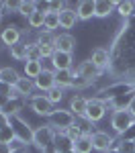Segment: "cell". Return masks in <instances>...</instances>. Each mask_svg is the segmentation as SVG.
<instances>
[{"label":"cell","instance_id":"1","mask_svg":"<svg viewBox=\"0 0 135 153\" xmlns=\"http://www.w3.org/2000/svg\"><path fill=\"white\" fill-rule=\"evenodd\" d=\"M133 125H135V118L127 112V108H117L110 114V127L117 135H125Z\"/></svg>","mask_w":135,"mask_h":153},{"label":"cell","instance_id":"2","mask_svg":"<svg viewBox=\"0 0 135 153\" xmlns=\"http://www.w3.org/2000/svg\"><path fill=\"white\" fill-rule=\"evenodd\" d=\"M74 123H76V117L70 110H63V108H55V112L49 117V127L55 131H61V133H66Z\"/></svg>","mask_w":135,"mask_h":153},{"label":"cell","instance_id":"3","mask_svg":"<svg viewBox=\"0 0 135 153\" xmlns=\"http://www.w3.org/2000/svg\"><path fill=\"white\" fill-rule=\"evenodd\" d=\"M55 129H51L49 125H43V127H39L35 129V135H33V143H35L37 147L41 149V151H45L47 147H53V143H55Z\"/></svg>","mask_w":135,"mask_h":153},{"label":"cell","instance_id":"4","mask_svg":"<svg viewBox=\"0 0 135 153\" xmlns=\"http://www.w3.org/2000/svg\"><path fill=\"white\" fill-rule=\"evenodd\" d=\"M29 106H31V110H33L35 114H39V117H45V118H49L53 112H55V106H53V104L47 100V96H45V94L31 96Z\"/></svg>","mask_w":135,"mask_h":153},{"label":"cell","instance_id":"5","mask_svg":"<svg viewBox=\"0 0 135 153\" xmlns=\"http://www.w3.org/2000/svg\"><path fill=\"white\" fill-rule=\"evenodd\" d=\"M10 127H12V131H14V137H16L21 143H25V145L33 143V135H35V131L31 129L25 120H21L16 114L10 117Z\"/></svg>","mask_w":135,"mask_h":153},{"label":"cell","instance_id":"6","mask_svg":"<svg viewBox=\"0 0 135 153\" xmlns=\"http://www.w3.org/2000/svg\"><path fill=\"white\" fill-rule=\"evenodd\" d=\"M104 114H107V104H104L102 100H96V98H88V106H86L84 120H88V123L92 125V123L102 120Z\"/></svg>","mask_w":135,"mask_h":153},{"label":"cell","instance_id":"7","mask_svg":"<svg viewBox=\"0 0 135 153\" xmlns=\"http://www.w3.org/2000/svg\"><path fill=\"white\" fill-rule=\"evenodd\" d=\"M90 139H92L94 151L109 153L110 149H115V137H110L109 133H104V131H94V133L90 135Z\"/></svg>","mask_w":135,"mask_h":153},{"label":"cell","instance_id":"8","mask_svg":"<svg viewBox=\"0 0 135 153\" xmlns=\"http://www.w3.org/2000/svg\"><path fill=\"white\" fill-rule=\"evenodd\" d=\"M76 74L80 78L88 80V82H92V80H96L98 76H100V68H96L92 63V59H86V61H80V65L76 68Z\"/></svg>","mask_w":135,"mask_h":153},{"label":"cell","instance_id":"9","mask_svg":"<svg viewBox=\"0 0 135 153\" xmlns=\"http://www.w3.org/2000/svg\"><path fill=\"white\" fill-rule=\"evenodd\" d=\"M37 43H39V47H41V53H43V57L51 59L53 57V53H55V37L53 33H41L39 39H37Z\"/></svg>","mask_w":135,"mask_h":153},{"label":"cell","instance_id":"10","mask_svg":"<svg viewBox=\"0 0 135 153\" xmlns=\"http://www.w3.org/2000/svg\"><path fill=\"white\" fill-rule=\"evenodd\" d=\"M35 82V88L37 90H41V92H45L47 94L51 88H55V71L53 70H43L41 71V76L33 80Z\"/></svg>","mask_w":135,"mask_h":153},{"label":"cell","instance_id":"11","mask_svg":"<svg viewBox=\"0 0 135 153\" xmlns=\"http://www.w3.org/2000/svg\"><path fill=\"white\" fill-rule=\"evenodd\" d=\"M53 71H61V70H72V53H63V51H55L53 57L49 59Z\"/></svg>","mask_w":135,"mask_h":153},{"label":"cell","instance_id":"12","mask_svg":"<svg viewBox=\"0 0 135 153\" xmlns=\"http://www.w3.org/2000/svg\"><path fill=\"white\" fill-rule=\"evenodd\" d=\"M86 106H88V98L82 94H74L72 98H70V112H72L74 117H80V118H84L86 114Z\"/></svg>","mask_w":135,"mask_h":153},{"label":"cell","instance_id":"13","mask_svg":"<svg viewBox=\"0 0 135 153\" xmlns=\"http://www.w3.org/2000/svg\"><path fill=\"white\" fill-rule=\"evenodd\" d=\"M21 29L16 27V25H8L4 31H2V35H0V39H2V43L4 45H8V47H12V45H16V43H21Z\"/></svg>","mask_w":135,"mask_h":153},{"label":"cell","instance_id":"14","mask_svg":"<svg viewBox=\"0 0 135 153\" xmlns=\"http://www.w3.org/2000/svg\"><path fill=\"white\" fill-rule=\"evenodd\" d=\"M76 49V39L70 33H61L55 37V51H63V53H74Z\"/></svg>","mask_w":135,"mask_h":153},{"label":"cell","instance_id":"15","mask_svg":"<svg viewBox=\"0 0 135 153\" xmlns=\"http://www.w3.org/2000/svg\"><path fill=\"white\" fill-rule=\"evenodd\" d=\"M78 12V21H90L94 16V0H82L76 6Z\"/></svg>","mask_w":135,"mask_h":153},{"label":"cell","instance_id":"16","mask_svg":"<svg viewBox=\"0 0 135 153\" xmlns=\"http://www.w3.org/2000/svg\"><path fill=\"white\" fill-rule=\"evenodd\" d=\"M115 8H117V2H110V0H94V16H98V19L109 16Z\"/></svg>","mask_w":135,"mask_h":153},{"label":"cell","instance_id":"17","mask_svg":"<svg viewBox=\"0 0 135 153\" xmlns=\"http://www.w3.org/2000/svg\"><path fill=\"white\" fill-rule=\"evenodd\" d=\"M33 90H35V82L33 80H29L27 76L19 80V84L14 86V92L19 94V98H31L33 94Z\"/></svg>","mask_w":135,"mask_h":153},{"label":"cell","instance_id":"18","mask_svg":"<svg viewBox=\"0 0 135 153\" xmlns=\"http://www.w3.org/2000/svg\"><path fill=\"white\" fill-rule=\"evenodd\" d=\"M78 23V12L74 10V8H63L60 12V27L61 29H72L74 25Z\"/></svg>","mask_w":135,"mask_h":153},{"label":"cell","instance_id":"19","mask_svg":"<svg viewBox=\"0 0 135 153\" xmlns=\"http://www.w3.org/2000/svg\"><path fill=\"white\" fill-rule=\"evenodd\" d=\"M74 78H76V71L74 70L55 71V86H60V88H70V86H74Z\"/></svg>","mask_w":135,"mask_h":153},{"label":"cell","instance_id":"20","mask_svg":"<svg viewBox=\"0 0 135 153\" xmlns=\"http://www.w3.org/2000/svg\"><path fill=\"white\" fill-rule=\"evenodd\" d=\"M23 76L19 74V71L14 70V68H10V65H6V68H0V80L6 84H10L12 88L19 84V80H21Z\"/></svg>","mask_w":135,"mask_h":153},{"label":"cell","instance_id":"21","mask_svg":"<svg viewBox=\"0 0 135 153\" xmlns=\"http://www.w3.org/2000/svg\"><path fill=\"white\" fill-rule=\"evenodd\" d=\"M90 59H92V63L96 65V68H107L109 65V49L104 47H96L94 51H92V55H90Z\"/></svg>","mask_w":135,"mask_h":153},{"label":"cell","instance_id":"22","mask_svg":"<svg viewBox=\"0 0 135 153\" xmlns=\"http://www.w3.org/2000/svg\"><path fill=\"white\" fill-rule=\"evenodd\" d=\"M41 71H43V63L41 61H25V76L29 78V80H37L39 76H41Z\"/></svg>","mask_w":135,"mask_h":153},{"label":"cell","instance_id":"23","mask_svg":"<svg viewBox=\"0 0 135 153\" xmlns=\"http://www.w3.org/2000/svg\"><path fill=\"white\" fill-rule=\"evenodd\" d=\"M72 151H74V153H92V151H94L90 135H84L82 139H78V141L72 145Z\"/></svg>","mask_w":135,"mask_h":153},{"label":"cell","instance_id":"24","mask_svg":"<svg viewBox=\"0 0 135 153\" xmlns=\"http://www.w3.org/2000/svg\"><path fill=\"white\" fill-rule=\"evenodd\" d=\"M45 14H47V12H43L41 8H37V10L27 19L29 27H31V29H43V25H45Z\"/></svg>","mask_w":135,"mask_h":153},{"label":"cell","instance_id":"25","mask_svg":"<svg viewBox=\"0 0 135 153\" xmlns=\"http://www.w3.org/2000/svg\"><path fill=\"white\" fill-rule=\"evenodd\" d=\"M8 53H10V57L16 59V61H27V43L21 41V43L8 47Z\"/></svg>","mask_w":135,"mask_h":153},{"label":"cell","instance_id":"26","mask_svg":"<svg viewBox=\"0 0 135 153\" xmlns=\"http://www.w3.org/2000/svg\"><path fill=\"white\" fill-rule=\"evenodd\" d=\"M43 29H45L47 33H53L55 29H60V14H57V12H47V14H45V25H43Z\"/></svg>","mask_w":135,"mask_h":153},{"label":"cell","instance_id":"27","mask_svg":"<svg viewBox=\"0 0 135 153\" xmlns=\"http://www.w3.org/2000/svg\"><path fill=\"white\" fill-rule=\"evenodd\" d=\"M27 59L29 61H41L43 59V53H41V47L39 43H27Z\"/></svg>","mask_w":135,"mask_h":153},{"label":"cell","instance_id":"28","mask_svg":"<svg viewBox=\"0 0 135 153\" xmlns=\"http://www.w3.org/2000/svg\"><path fill=\"white\" fill-rule=\"evenodd\" d=\"M63 135H66V137L72 141V145H74V143L78 141V139H82V137H84V131H82V127H80L78 123H74V125H72V127H70L68 131H66Z\"/></svg>","mask_w":135,"mask_h":153},{"label":"cell","instance_id":"29","mask_svg":"<svg viewBox=\"0 0 135 153\" xmlns=\"http://www.w3.org/2000/svg\"><path fill=\"white\" fill-rule=\"evenodd\" d=\"M47 100L49 102H51V104L55 106V104H60L61 100H63V88H60V86H55V88H51V90H49L47 94Z\"/></svg>","mask_w":135,"mask_h":153},{"label":"cell","instance_id":"30","mask_svg":"<svg viewBox=\"0 0 135 153\" xmlns=\"http://www.w3.org/2000/svg\"><path fill=\"white\" fill-rule=\"evenodd\" d=\"M135 10L133 2H129V0H121V2H117V12L121 14V16H131Z\"/></svg>","mask_w":135,"mask_h":153},{"label":"cell","instance_id":"31","mask_svg":"<svg viewBox=\"0 0 135 153\" xmlns=\"http://www.w3.org/2000/svg\"><path fill=\"white\" fill-rule=\"evenodd\" d=\"M14 139H16V137H14V131H12L10 123H8L6 127H0V143H8V145H10Z\"/></svg>","mask_w":135,"mask_h":153},{"label":"cell","instance_id":"32","mask_svg":"<svg viewBox=\"0 0 135 153\" xmlns=\"http://www.w3.org/2000/svg\"><path fill=\"white\" fill-rule=\"evenodd\" d=\"M37 8H39V4H37V2H21V4H19V10H16V12H21L23 16H27V19H29V16H31V14L37 10Z\"/></svg>","mask_w":135,"mask_h":153},{"label":"cell","instance_id":"33","mask_svg":"<svg viewBox=\"0 0 135 153\" xmlns=\"http://www.w3.org/2000/svg\"><path fill=\"white\" fill-rule=\"evenodd\" d=\"M125 108H127V112H129V114H131V117L135 118V94H133V98L129 100V104L125 106Z\"/></svg>","mask_w":135,"mask_h":153},{"label":"cell","instance_id":"34","mask_svg":"<svg viewBox=\"0 0 135 153\" xmlns=\"http://www.w3.org/2000/svg\"><path fill=\"white\" fill-rule=\"evenodd\" d=\"M0 153H12L10 145L8 143H0Z\"/></svg>","mask_w":135,"mask_h":153},{"label":"cell","instance_id":"35","mask_svg":"<svg viewBox=\"0 0 135 153\" xmlns=\"http://www.w3.org/2000/svg\"><path fill=\"white\" fill-rule=\"evenodd\" d=\"M109 153H125V151H123L121 147H115V149H110V151H109Z\"/></svg>","mask_w":135,"mask_h":153},{"label":"cell","instance_id":"36","mask_svg":"<svg viewBox=\"0 0 135 153\" xmlns=\"http://www.w3.org/2000/svg\"><path fill=\"white\" fill-rule=\"evenodd\" d=\"M12 153H27V149H19V151H12Z\"/></svg>","mask_w":135,"mask_h":153},{"label":"cell","instance_id":"37","mask_svg":"<svg viewBox=\"0 0 135 153\" xmlns=\"http://www.w3.org/2000/svg\"><path fill=\"white\" fill-rule=\"evenodd\" d=\"M2 14H4V12H2V10H0V25H2Z\"/></svg>","mask_w":135,"mask_h":153},{"label":"cell","instance_id":"38","mask_svg":"<svg viewBox=\"0 0 135 153\" xmlns=\"http://www.w3.org/2000/svg\"><path fill=\"white\" fill-rule=\"evenodd\" d=\"M133 147H135V139H133Z\"/></svg>","mask_w":135,"mask_h":153},{"label":"cell","instance_id":"39","mask_svg":"<svg viewBox=\"0 0 135 153\" xmlns=\"http://www.w3.org/2000/svg\"><path fill=\"white\" fill-rule=\"evenodd\" d=\"M68 153H74V151H68Z\"/></svg>","mask_w":135,"mask_h":153},{"label":"cell","instance_id":"40","mask_svg":"<svg viewBox=\"0 0 135 153\" xmlns=\"http://www.w3.org/2000/svg\"><path fill=\"white\" fill-rule=\"evenodd\" d=\"M133 6H135V2H133Z\"/></svg>","mask_w":135,"mask_h":153},{"label":"cell","instance_id":"41","mask_svg":"<svg viewBox=\"0 0 135 153\" xmlns=\"http://www.w3.org/2000/svg\"><path fill=\"white\" fill-rule=\"evenodd\" d=\"M133 153H135V151H133Z\"/></svg>","mask_w":135,"mask_h":153}]
</instances>
